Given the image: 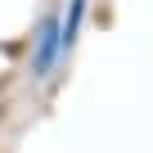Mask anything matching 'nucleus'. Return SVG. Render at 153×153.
Here are the masks:
<instances>
[{
    "mask_svg": "<svg viewBox=\"0 0 153 153\" xmlns=\"http://www.w3.org/2000/svg\"><path fill=\"white\" fill-rule=\"evenodd\" d=\"M81 18H86V0H72V5H68V18H63V50L76 41V32H81Z\"/></svg>",
    "mask_w": 153,
    "mask_h": 153,
    "instance_id": "nucleus-2",
    "label": "nucleus"
},
{
    "mask_svg": "<svg viewBox=\"0 0 153 153\" xmlns=\"http://www.w3.org/2000/svg\"><path fill=\"white\" fill-rule=\"evenodd\" d=\"M63 54V27L54 23V18H45V27H41V36H36V54H32V68L45 76L50 68H54V59Z\"/></svg>",
    "mask_w": 153,
    "mask_h": 153,
    "instance_id": "nucleus-1",
    "label": "nucleus"
}]
</instances>
